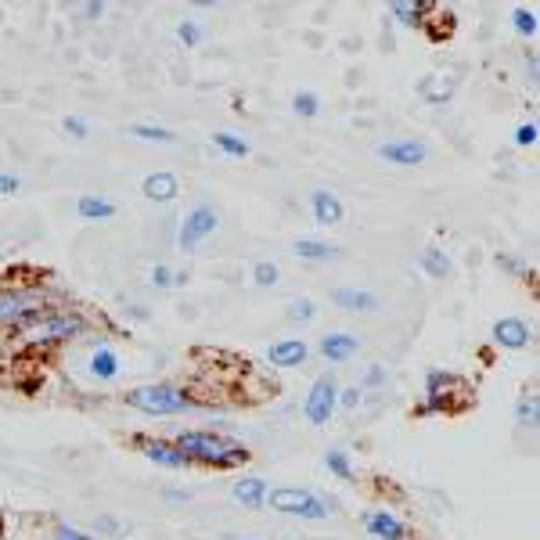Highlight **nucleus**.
Segmentation results:
<instances>
[{
  "instance_id": "obj_1",
  "label": "nucleus",
  "mask_w": 540,
  "mask_h": 540,
  "mask_svg": "<svg viewBox=\"0 0 540 540\" xmlns=\"http://www.w3.org/2000/svg\"><path fill=\"white\" fill-rule=\"evenodd\" d=\"M173 447L191 461V465H206V468H238L249 461V450L242 447L231 436H220V432L209 429H184L177 432Z\"/></svg>"
},
{
  "instance_id": "obj_2",
  "label": "nucleus",
  "mask_w": 540,
  "mask_h": 540,
  "mask_svg": "<svg viewBox=\"0 0 540 540\" xmlns=\"http://www.w3.org/2000/svg\"><path fill=\"white\" fill-rule=\"evenodd\" d=\"M58 310L54 292L44 285H4L0 288V332H26L36 317Z\"/></svg>"
},
{
  "instance_id": "obj_3",
  "label": "nucleus",
  "mask_w": 540,
  "mask_h": 540,
  "mask_svg": "<svg viewBox=\"0 0 540 540\" xmlns=\"http://www.w3.org/2000/svg\"><path fill=\"white\" fill-rule=\"evenodd\" d=\"M90 328V317L80 314V310H51V314L36 317L33 324H29L26 332H22V339L29 342V346H58V342H69L76 339V335H83Z\"/></svg>"
},
{
  "instance_id": "obj_4",
  "label": "nucleus",
  "mask_w": 540,
  "mask_h": 540,
  "mask_svg": "<svg viewBox=\"0 0 540 540\" xmlns=\"http://www.w3.org/2000/svg\"><path fill=\"white\" fill-rule=\"evenodd\" d=\"M126 404L141 414H180V411H195L198 400L184 386H173V382H155V386H137L126 393Z\"/></svg>"
},
{
  "instance_id": "obj_5",
  "label": "nucleus",
  "mask_w": 540,
  "mask_h": 540,
  "mask_svg": "<svg viewBox=\"0 0 540 540\" xmlns=\"http://www.w3.org/2000/svg\"><path fill=\"white\" fill-rule=\"evenodd\" d=\"M270 508L285 515H299V519H324L328 512H335V504L328 497L314 494V490H303V486H278L267 494Z\"/></svg>"
},
{
  "instance_id": "obj_6",
  "label": "nucleus",
  "mask_w": 540,
  "mask_h": 540,
  "mask_svg": "<svg viewBox=\"0 0 540 540\" xmlns=\"http://www.w3.org/2000/svg\"><path fill=\"white\" fill-rule=\"evenodd\" d=\"M461 389H465V382H461L454 371H436V368H432L429 375H425V400L414 407V418H429V414H454L461 404H454L450 396L461 393Z\"/></svg>"
},
{
  "instance_id": "obj_7",
  "label": "nucleus",
  "mask_w": 540,
  "mask_h": 540,
  "mask_svg": "<svg viewBox=\"0 0 540 540\" xmlns=\"http://www.w3.org/2000/svg\"><path fill=\"white\" fill-rule=\"evenodd\" d=\"M216 224H220V216H216L213 206H195L188 216H184V224H180V249L191 252L198 249V242H206L209 234L216 231Z\"/></svg>"
},
{
  "instance_id": "obj_8",
  "label": "nucleus",
  "mask_w": 540,
  "mask_h": 540,
  "mask_svg": "<svg viewBox=\"0 0 540 540\" xmlns=\"http://www.w3.org/2000/svg\"><path fill=\"white\" fill-rule=\"evenodd\" d=\"M335 396H339V389H335V378H317L314 389L306 393V418H310V425H324L328 418L335 414Z\"/></svg>"
},
{
  "instance_id": "obj_9",
  "label": "nucleus",
  "mask_w": 540,
  "mask_h": 540,
  "mask_svg": "<svg viewBox=\"0 0 540 540\" xmlns=\"http://www.w3.org/2000/svg\"><path fill=\"white\" fill-rule=\"evenodd\" d=\"M378 159L396 162V166H422L429 159V148L422 141H411V137H400V141L378 144Z\"/></svg>"
},
{
  "instance_id": "obj_10",
  "label": "nucleus",
  "mask_w": 540,
  "mask_h": 540,
  "mask_svg": "<svg viewBox=\"0 0 540 540\" xmlns=\"http://www.w3.org/2000/svg\"><path fill=\"white\" fill-rule=\"evenodd\" d=\"M137 447H141L144 458L155 461V465H162V468H188L191 465V461L173 447V440H152V436H141Z\"/></svg>"
},
{
  "instance_id": "obj_11",
  "label": "nucleus",
  "mask_w": 540,
  "mask_h": 540,
  "mask_svg": "<svg viewBox=\"0 0 540 540\" xmlns=\"http://www.w3.org/2000/svg\"><path fill=\"white\" fill-rule=\"evenodd\" d=\"M494 339L501 342L504 350H522V346H530L533 332L522 317H501V321L494 324Z\"/></svg>"
},
{
  "instance_id": "obj_12",
  "label": "nucleus",
  "mask_w": 540,
  "mask_h": 540,
  "mask_svg": "<svg viewBox=\"0 0 540 540\" xmlns=\"http://www.w3.org/2000/svg\"><path fill=\"white\" fill-rule=\"evenodd\" d=\"M364 526H368V533L378 540H407L411 537V530H407L404 522L396 519L393 512H382V508L364 515Z\"/></svg>"
},
{
  "instance_id": "obj_13",
  "label": "nucleus",
  "mask_w": 540,
  "mask_h": 540,
  "mask_svg": "<svg viewBox=\"0 0 540 540\" xmlns=\"http://www.w3.org/2000/svg\"><path fill=\"white\" fill-rule=\"evenodd\" d=\"M306 357H310V346L303 339H281L267 350V360L274 368H299Z\"/></svg>"
},
{
  "instance_id": "obj_14",
  "label": "nucleus",
  "mask_w": 540,
  "mask_h": 540,
  "mask_svg": "<svg viewBox=\"0 0 540 540\" xmlns=\"http://www.w3.org/2000/svg\"><path fill=\"white\" fill-rule=\"evenodd\" d=\"M332 303L342 310H353V314H368V310H378L382 299L368 288H332Z\"/></svg>"
},
{
  "instance_id": "obj_15",
  "label": "nucleus",
  "mask_w": 540,
  "mask_h": 540,
  "mask_svg": "<svg viewBox=\"0 0 540 540\" xmlns=\"http://www.w3.org/2000/svg\"><path fill=\"white\" fill-rule=\"evenodd\" d=\"M141 191L152 198V202H173V198L180 195V180H177V173H170V170L148 173L144 184H141Z\"/></svg>"
},
{
  "instance_id": "obj_16",
  "label": "nucleus",
  "mask_w": 540,
  "mask_h": 540,
  "mask_svg": "<svg viewBox=\"0 0 540 540\" xmlns=\"http://www.w3.org/2000/svg\"><path fill=\"white\" fill-rule=\"evenodd\" d=\"M357 350H360V342H357V335H350V332H328V335L321 339L324 360H332V364H342V360H350Z\"/></svg>"
},
{
  "instance_id": "obj_17",
  "label": "nucleus",
  "mask_w": 540,
  "mask_h": 540,
  "mask_svg": "<svg viewBox=\"0 0 540 540\" xmlns=\"http://www.w3.org/2000/svg\"><path fill=\"white\" fill-rule=\"evenodd\" d=\"M310 209H314V220L324 227H335L342 220V202L339 195H332V191L317 188L314 195H310Z\"/></svg>"
},
{
  "instance_id": "obj_18",
  "label": "nucleus",
  "mask_w": 540,
  "mask_h": 540,
  "mask_svg": "<svg viewBox=\"0 0 540 540\" xmlns=\"http://www.w3.org/2000/svg\"><path fill=\"white\" fill-rule=\"evenodd\" d=\"M267 494H270L267 479H260V476H245L234 483V501L245 504V508H260V504L267 501Z\"/></svg>"
},
{
  "instance_id": "obj_19",
  "label": "nucleus",
  "mask_w": 540,
  "mask_h": 540,
  "mask_svg": "<svg viewBox=\"0 0 540 540\" xmlns=\"http://www.w3.org/2000/svg\"><path fill=\"white\" fill-rule=\"evenodd\" d=\"M90 375L98 378V382H112V378L119 375V357L108 346H101V350L90 353Z\"/></svg>"
},
{
  "instance_id": "obj_20",
  "label": "nucleus",
  "mask_w": 540,
  "mask_h": 540,
  "mask_svg": "<svg viewBox=\"0 0 540 540\" xmlns=\"http://www.w3.org/2000/svg\"><path fill=\"white\" fill-rule=\"evenodd\" d=\"M422 267H425V274H432V278H447L450 270V256L440 249V245H425L422 249Z\"/></svg>"
},
{
  "instance_id": "obj_21",
  "label": "nucleus",
  "mask_w": 540,
  "mask_h": 540,
  "mask_svg": "<svg viewBox=\"0 0 540 540\" xmlns=\"http://www.w3.org/2000/svg\"><path fill=\"white\" fill-rule=\"evenodd\" d=\"M76 213H80L83 220H108V216H116V206H112L108 198L83 195L80 202H76Z\"/></svg>"
},
{
  "instance_id": "obj_22",
  "label": "nucleus",
  "mask_w": 540,
  "mask_h": 540,
  "mask_svg": "<svg viewBox=\"0 0 540 540\" xmlns=\"http://www.w3.org/2000/svg\"><path fill=\"white\" fill-rule=\"evenodd\" d=\"M432 11H436L432 4H418V0H414V4H404V0H400V4H393V15H396V22H400V26H422Z\"/></svg>"
},
{
  "instance_id": "obj_23",
  "label": "nucleus",
  "mask_w": 540,
  "mask_h": 540,
  "mask_svg": "<svg viewBox=\"0 0 540 540\" xmlns=\"http://www.w3.org/2000/svg\"><path fill=\"white\" fill-rule=\"evenodd\" d=\"M292 252H296L299 260H335V256H339V249H335V245H324V242H317V238L296 242V245H292Z\"/></svg>"
},
{
  "instance_id": "obj_24",
  "label": "nucleus",
  "mask_w": 540,
  "mask_h": 540,
  "mask_svg": "<svg viewBox=\"0 0 540 540\" xmlns=\"http://www.w3.org/2000/svg\"><path fill=\"white\" fill-rule=\"evenodd\" d=\"M213 144H216V148H220L224 155H231V159H245V155H249V144H245L242 137L227 134V130H216Z\"/></svg>"
},
{
  "instance_id": "obj_25",
  "label": "nucleus",
  "mask_w": 540,
  "mask_h": 540,
  "mask_svg": "<svg viewBox=\"0 0 540 540\" xmlns=\"http://www.w3.org/2000/svg\"><path fill=\"white\" fill-rule=\"evenodd\" d=\"M130 134L141 137V141H159V144H173V141H177V134H173V130H162V126H148V123L130 126Z\"/></svg>"
},
{
  "instance_id": "obj_26",
  "label": "nucleus",
  "mask_w": 540,
  "mask_h": 540,
  "mask_svg": "<svg viewBox=\"0 0 540 540\" xmlns=\"http://www.w3.org/2000/svg\"><path fill=\"white\" fill-rule=\"evenodd\" d=\"M324 468H328L332 476H339V479H353V465H350V458H346L342 450H328V454H324Z\"/></svg>"
},
{
  "instance_id": "obj_27",
  "label": "nucleus",
  "mask_w": 540,
  "mask_h": 540,
  "mask_svg": "<svg viewBox=\"0 0 540 540\" xmlns=\"http://www.w3.org/2000/svg\"><path fill=\"white\" fill-rule=\"evenodd\" d=\"M512 26H515V33H522V36H537V11H533V8H515L512 11Z\"/></svg>"
},
{
  "instance_id": "obj_28",
  "label": "nucleus",
  "mask_w": 540,
  "mask_h": 540,
  "mask_svg": "<svg viewBox=\"0 0 540 540\" xmlns=\"http://www.w3.org/2000/svg\"><path fill=\"white\" fill-rule=\"evenodd\" d=\"M292 108H296V116L314 119L317 112H321V101H317V94H310V90H299L296 101H292Z\"/></svg>"
},
{
  "instance_id": "obj_29",
  "label": "nucleus",
  "mask_w": 540,
  "mask_h": 540,
  "mask_svg": "<svg viewBox=\"0 0 540 540\" xmlns=\"http://www.w3.org/2000/svg\"><path fill=\"white\" fill-rule=\"evenodd\" d=\"M515 414H519V425H537V396H522L519 400V407H515Z\"/></svg>"
},
{
  "instance_id": "obj_30",
  "label": "nucleus",
  "mask_w": 540,
  "mask_h": 540,
  "mask_svg": "<svg viewBox=\"0 0 540 540\" xmlns=\"http://www.w3.org/2000/svg\"><path fill=\"white\" fill-rule=\"evenodd\" d=\"M94 530H98V533H108V537H123L126 526L116 519V515H98V519H94Z\"/></svg>"
},
{
  "instance_id": "obj_31",
  "label": "nucleus",
  "mask_w": 540,
  "mask_h": 540,
  "mask_svg": "<svg viewBox=\"0 0 540 540\" xmlns=\"http://www.w3.org/2000/svg\"><path fill=\"white\" fill-rule=\"evenodd\" d=\"M314 314H317V303H310V299H299V303L288 306V317H292V321H314Z\"/></svg>"
},
{
  "instance_id": "obj_32",
  "label": "nucleus",
  "mask_w": 540,
  "mask_h": 540,
  "mask_svg": "<svg viewBox=\"0 0 540 540\" xmlns=\"http://www.w3.org/2000/svg\"><path fill=\"white\" fill-rule=\"evenodd\" d=\"M177 36H180V44H184V47H198V44H202V29H198L195 22H180Z\"/></svg>"
},
{
  "instance_id": "obj_33",
  "label": "nucleus",
  "mask_w": 540,
  "mask_h": 540,
  "mask_svg": "<svg viewBox=\"0 0 540 540\" xmlns=\"http://www.w3.org/2000/svg\"><path fill=\"white\" fill-rule=\"evenodd\" d=\"M252 278H256V285H278V267L274 263H256Z\"/></svg>"
},
{
  "instance_id": "obj_34",
  "label": "nucleus",
  "mask_w": 540,
  "mask_h": 540,
  "mask_svg": "<svg viewBox=\"0 0 540 540\" xmlns=\"http://www.w3.org/2000/svg\"><path fill=\"white\" fill-rule=\"evenodd\" d=\"M346 411H353V407H360V400H364V393H360V386H350V389H342L339 396H335Z\"/></svg>"
},
{
  "instance_id": "obj_35",
  "label": "nucleus",
  "mask_w": 540,
  "mask_h": 540,
  "mask_svg": "<svg viewBox=\"0 0 540 540\" xmlns=\"http://www.w3.org/2000/svg\"><path fill=\"white\" fill-rule=\"evenodd\" d=\"M515 144H522V148L537 144V123H522L519 130H515Z\"/></svg>"
},
{
  "instance_id": "obj_36",
  "label": "nucleus",
  "mask_w": 540,
  "mask_h": 540,
  "mask_svg": "<svg viewBox=\"0 0 540 540\" xmlns=\"http://www.w3.org/2000/svg\"><path fill=\"white\" fill-rule=\"evenodd\" d=\"M152 285H159V288L177 285V274H173L170 267H152Z\"/></svg>"
},
{
  "instance_id": "obj_37",
  "label": "nucleus",
  "mask_w": 540,
  "mask_h": 540,
  "mask_svg": "<svg viewBox=\"0 0 540 540\" xmlns=\"http://www.w3.org/2000/svg\"><path fill=\"white\" fill-rule=\"evenodd\" d=\"M65 130H69V134L72 137H80V141H83V137H87L90 134V130H87V123H83V119L80 116H65Z\"/></svg>"
},
{
  "instance_id": "obj_38",
  "label": "nucleus",
  "mask_w": 540,
  "mask_h": 540,
  "mask_svg": "<svg viewBox=\"0 0 540 540\" xmlns=\"http://www.w3.org/2000/svg\"><path fill=\"white\" fill-rule=\"evenodd\" d=\"M18 184H22V180H18L15 173H0V195H15Z\"/></svg>"
},
{
  "instance_id": "obj_39",
  "label": "nucleus",
  "mask_w": 540,
  "mask_h": 540,
  "mask_svg": "<svg viewBox=\"0 0 540 540\" xmlns=\"http://www.w3.org/2000/svg\"><path fill=\"white\" fill-rule=\"evenodd\" d=\"M497 267H504V270H512V274H526V267H522L519 260H515V256H497Z\"/></svg>"
},
{
  "instance_id": "obj_40",
  "label": "nucleus",
  "mask_w": 540,
  "mask_h": 540,
  "mask_svg": "<svg viewBox=\"0 0 540 540\" xmlns=\"http://www.w3.org/2000/svg\"><path fill=\"white\" fill-rule=\"evenodd\" d=\"M162 497H166V501H191V490H180V486H166V490H162Z\"/></svg>"
},
{
  "instance_id": "obj_41",
  "label": "nucleus",
  "mask_w": 540,
  "mask_h": 540,
  "mask_svg": "<svg viewBox=\"0 0 540 540\" xmlns=\"http://www.w3.org/2000/svg\"><path fill=\"white\" fill-rule=\"evenodd\" d=\"M378 382H386V371H382V364H371L368 375H364V386H378Z\"/></svg>"
},
{
  "instance_id": "obj_42",
  "label": "nucleus",
  "mask_w": 540,
  "mask_h": 540,
  "mask_svg": "<svg viewBox=\"0 0 540 540\" xmlns=\"http://www.w3.org/2000/svg\"><path fill=\"white\" fill-rule=\"evenodd\" d=\"M58 540H94V537H87V533H80V530H72V526H62V530H58Z\"/></svg>"
},
{
  "instance_id": "obj_43",
  "label": "nucleus",
  "mask_w": 540,
  "mask_h": 540,
  "mask_svg": "<svg viewBox=\"0 0 540 540\" xmlns=\"http://www.w3.org/2000/svg\"><path fill=\"white\" fill-rule=\"evenodd\" d=\"M83 11H87L90 18H98L101 11H105V4H98V0H94V4H83Z\"/></svg>"
},
{
  "instance_id": "obj_44",
  "label": "nucleus",
  "mask_w": 540,
  "mask_h": 540,
  "mask_svg": "<svg viewBox=\"0 0 540 540\" xmlns=\"http://www.w3.org/2000/svg\"><path fill=\"white\" fill-rule=\"evenodd\" d=\"M0 533H4V522H0Z\"/></svg>"
}]
</instances>
